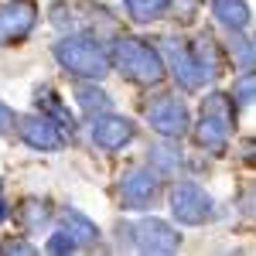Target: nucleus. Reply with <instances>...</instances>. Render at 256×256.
<instances>
[{
  "mask_svg": "<svg viewBox=\"0 0 256 256\" xmlns=\"http://www.w3.org/2000/svg\"><path fill=\"white\" fill-rule=\"evenodd\" d=\"M110 48V65L116 68L120 76L134 86H144V89H154L168 79V68H164V58L160 52L144 38H134V34H116Z\"/></svg>",
  "mask_w": 256,
  "mask_h": 256,
  "instance_id": "nucleus-2",
  "label": "nucleus"
},
{
  "mask_svg": "<svg viewBox=\"0 0 256 256\" xmlns=\"http://www.w3.org/2000/svg\"><path fill=\"white\" fill-rule=\"evenodd\" d=\"M89 137L96 144L99 150H106V154H116L123 147H130L134 140H137V123L130 116H120V113H99V116H89Z\"/></svg>",
  "mask_w": 256,
  "mask_h": 256,
  "instance_id": "nucleus-8",
  "label": "nucleus"
},
{
  "mask_svg": "<svg viewBox=\"0 0 256 256\" xmlns=\"http://www.w3.org/2000/svg\"><path fill=\"white\" fill-rule=\"evenodd\" d=\"M48 14H52V24L58 28L62 34H65V31H76V24H79L72 4H52V10H48Z\"/></svg>",
  "mask_w": 256,
  "mask_h": 256,
  "instance_id": "nucleus-24",
  "label": "nucleus"
},
{
  "mask_svg": "<svg viewBox=\"0 0 256 256\" xmlns=\"http://www.w3.org/2000/svg\"><path fill=\"white\" fill-rule=\"evenodd\" d=\"M192 52H195L198 65H202V72H205V82H216L222 76V65H226V55H222V44H218L208 31L205 34H198L192 41Z\"/></svg>",
  "mask_w": 256,
  "mask_h": 256,
  "instance_id": "nucleus-16",
  "label": "nucleus"
},
{
  "mask_svg": "<svg viewBox=\"0 0 256 256\" xmlns=\"http://www.w3.org/2000/svg\"><path fill=\"white\" fill-rule=\"evenodd\" d=\"M158 52H160V58H164L168 76L174 79V86L181 92H198L205 86V72L198 65L195 52H192V41L178 38V34H168V38H160Z\"/></svg>",
  "mask_w": 256,
  "mask_h": 256,
  "instance_id": "nucleus-5",
  "label": "nucleus"
},
{
  "mask_svg": "<svg viewBox=\"0 0 256 256\" xmlns=\"http://www.w3.org/2000/svg\"><path fill=\"white\" fill-rule=\"evenodd\" d=\"M18 137L24 147H31V150H41V154H52V150H62L68 137H65V130H62L55 120L48 116V113H28V116L18 120Z\"/></svg>",
  "mask_w": 256,
  "mask_h": 256,
  "instance_id": "nucleus-10",
  "label": "nucleus"
},
{
  "mask_svg": "<svg viewBox=\"0 0 256 256\" xmlns=\"http://www.w3.org/2000/svg\"><path fill=\"white\" fill-rule=\"evenodd\" d=\"M10 216L18 218L20 232H28V236H34V232H41L44 226H48V218H52V208H48V202L44 198H20L18 208L10 212Z\"/></svg>",
  "mask_w": 256,
  "mask_h": 256,
  "instance_id": "nucleus-17",
  "label": "nucleus"
},
{
  "mask_svg": "<svg viewBox=\"0 0 256 256\" xmlns=\"http://www.w3.org/2000/svg\"><path fill=\"white\" fill-rule=\"evenodd\" d=\"M10 212H14V205L7 202V195H4V181H0V222H7Z\"/></svg>",
  "mask_w": 256,
  "mask_h": 256,
  "instance_id": "nucleus-27",
  "label": "nucleus"
},
{
  "mask_svg": "<svg viewBox=\"0 0 256 256\" xmlns=\"http://www.w3.org/2000/svg\"><path fill=\"white\" fill-rule=\"evenodd\" d=\"M34 110H38V113H48V116L65 130V137H76L79 123L72 120V113L65 110V102L58 99V92H55L52 86H38V89H34Z\"/></svg>",
  "mask_w": 256,
  "mask_h": 256,
  "instance_id": "nucleus-13",
  "label": "nucleus"
},
{
  "mask_svg": "<svg viewBox=\"0 0 256 256\" xmlns=\"http://www.w3.org/2000/svg\"><path fill=\"white\" fill-rule=\"evenodd\" d=\"M222 55L236 65L239 72L242 68H253V58H256V48H253V38L246 31H229V41L222 48Z\"/></svg>",
  "mask_w": 256,
  "mask_h": 256,
  "instance_id": "nucleus-19",
  "label": "nucleus"
},
{
  "mask_svg": "<svg viewBox=\"0 0 256 256\" xmlns=\"http://www.w3.org/2000/svg\"><path fill=\"white\" fill-rule=\"evenodd\" d=\"M34 253H38V246L24 236H7L0 242V256H34Z\"/></svg>",
  "mask_w": 256,
  "mask_h": 256,
  "instance_id": "nucleus-25",
  "label": "nucleus"
},
{
  "mask_svg": "<svg viewBox=\"0 0 256 256\" xmlns=\"http://www.w3.org/2000/svg\"><path fill=\"white\" fill-rule=\"evenodd\" d=\"M168 205H171V218L178 226H205L216 216V198L192 178H181V181L171 184Z\"/></svg>",
  "mask_w": 256,
  "mask_h": 256,
  "instance_id": "nucleus-4",
  "label": "nucleus"
},
{
  "mask_svg": "<svg viewBox=\"0 0 256 256\" xmlns=\"http://www.w3.org/2000/svg\"><path fill=\"white\" fill-rule=\"evenodd\" d=\"M44 253H55V256H72L79 253V242L68 236L65 229H55L52 236H48V242H44Z\"/></svg>",
  "mask_w": 256,
  "mask_h": 256,
  "instance_id": "nucleus-23",
  "label": "nucleus"
},
{
  "mask_svg": "<svg viewBox=\"0 0 256 256\" xmlns=\"http://www.w3.org/2000/svg\"><path fill=\"white\" fill-rule=\"evenodd\" d=\"M18 120H20L18 110L0 99V137H14V134H18Z\"/></svg>",
  "mask_w": 256,
  "mask_h": 256,
  "instance_id": "nucleus-26",
  "label": "nucleus"
},
{
  "mask_svg": "<svg viewBox=\"0 0 256 256\" xmlns=\"http://www.w3.org/2000/svg\"><path fill=\"white\" fill-rule=\"evenodd\" d=\"M144 120L147 126L158 134L160 140H181L192 130V110L181 99V92H158L147 99L144 106Z\"/></svg>",
  "mask_w": 256,
  "mask_h": 256,
  "instance_id": "nucleus-3",
  "label": "nucleus"
},
{
  "mask_svg": "<svg viewBox=\"0 0 256 256\" xmlns=\"http://www.w3.org/2000/svg\"><path fill=\"white\" fill-rule=\"evenodd\" d=\"M208 10H212L216 24L226 31H246L250 18H253L246 0H208Z\"/></svg>",
  "mask_w": 256,
  "mask_h": 256,
  "instance_id": "nucleus-15",
  "label": "nucleus"
},
{
  "mask_svg": "<svg viewBox=\"0 0 256 256\" xmlns=\"http://www.w3.org/2000/svg\"><path fill=\"white\" fill-rule=\"evenodd\" d=\"M229 99L236 102V110H250L256 99V76L253 68H242L236 76V82H232V89H229Z\"/></svg>",
  "mask_w": 256,
  "mask_h": 256,
  "instance_id": "nucleus-21",
  "label": "nucleus"
},
{
  "mask_svg": "<svg viewBox=\"0 0 256 256\" xmlns=\"http://www.w3.org/2000/svg\"><path fill=\"white\" fill-rule=\"evenodd\" d=\"M58 222H62V229L68 232V236L79 242V250H96L99 246V239H102V232H99V226L92 222V218L86 216V212H79V208H62L58 212Z\"/></svg>",
  "mask_w": 256,
  "mask_h": 256,
  "instance_id": "nucleus-12",
  "label": "nucleus"
},
{
  "mask_svg": "<svg viewBox=\"0 0 256 256\" xmlns=\"http://www.w3.org/2000/svg\"><path fill=\"white\" fill-rule=\"evenodd\" d=\"M38 28V4L34 0H7L0 7V48H14Z\"/></svg>",
  "mask_w": 256,
  "mask_h": 256,
  "instance_id": "nucleus-9",
  "label": "nucleus"
},
{
  "mask_svg": "<svg viewBox=\"0 0 256 256\" xmlns=\"http://www.w3.org/2000/svg\"><path fill=\"white\" fill-rule=\"evenodd\" d=\"M52 55L58 62V68L68 76V79H106L110 72H113V65H110V48H106V41L96 38V34H89V31H65L55 44H52Z\"/></svg>",
  "mask_w": 256,
  "mask_h": 256,
  "instance_id": "nucleus-1",
  "label": "nucleus"
},
{
  "mask_svg": "<svg viewBox=\"0 0 256 256\" xmlns=\"http://www.w3.org/2000/svg\"><path fill=\"white\" fill-rule=\"evenodd\" d=\"M72 99L79 102V110L86 116H99V113H110L113 110V96L92 79H82L76 82V89H72Z\"/></svg>",
  "mask_w": 256,
  "mask_h": 256,
  "instance_id": "nucleus-14",
  "label": "nucleus"
},
{
  "mask_svg": "<svg viewBox=\"0 0 256 256\" xmlns=\"http://www.w3.org/2000/svg\"><path fill=\"white\" fill-rule=\"evenodd\" d=\"M202 113H212V116L229 120L232 126L239 123V110H236V102L229 99V92H212V96H205V102H202Z\"/></svg>",
  "mask_w": 256,
  "mask_h": 256,
  "instance_id": "nucleus-22",
  "label": "nucleus"
},
{
  "mask_svg": "<svg viewBox=\"0 0 256 256\" xmlns=\"http://www.w3.org/2000/svg\"><path fill=\"white\" fill-rule=\"evenodd\" d=\"M126 7V18L134 24H154V20H164L171 14V0H123Z\"/></svg>",
  "mask_w": 256,
  "mask_h": 256,
  "instance_id": "nucleus-18",
  "label": "nucleus"
},
{
  "mask_svg": "<svg viewBox=\"0 0 256 256\" xmlns=\"http://www.w3.org/2000/svg\"><path fill=\"white\" fill-rule=\"evenodd\" d=\"M130 242L137 246L140 253H154V256H164V253H174L181 250V232L168 218H158V216H144L130 226Z\"/></svg>",
  "mask_w": 256,
  "mask_h": 256,
  "instance_id": "nucleus-7",
  "label": "nucleus"
},
{
  "mask_svg": "<svg viewBox=\"0 0 256 256\" xmlns=\"http://www.w3.org/2000/svg\"><path fill=\"white\" fill-rule=\"evenodd\" d=\"M171 144H174V140H164V144H158V147H150V158H147V164H150L160 178H171L178 168L184 164V158L178 154Z\"/></svg>",
  "mask_w": 256,
  "mask_h": 256,
  "instance_id": "nucleus-20",
  "label": "nucleus"
},
{
  "mask_svg": "<svg viewBox=\"0 0 256 256\" xmlns=\"http://www.w3.org/2000/svg\"><path fill=\"white\" fill-rule=\"evenodd\" d=\"M188 134L195 137V144L202 150H208L212 158H222L229 150V140H232V123L222 116H212V113H202L198 123H192Z\"/></svg>",
  "mask_w": 256,
  "mask_h": 256,
  "instance_id": "nucleus-11",
  "label": "nucleus"
},
{
  "mask_svg": "<svg viewBox=\"0 0 256 256\" xmlns=\"http://www.w3.org/2000/svg\"><path fill=\"white\" fill-rule=\"evenodd\" d=\"M160 188H164V178L150 168V164H137V168H126L116 181V198L123 208H134V212H144L150 208L160 198Z\"/></svg>",
  "mask_w": 256,
  "mask_h": 256,
  "instance_id": "nucleus-6",
  "label": "nucleus"
}]
</instances>
